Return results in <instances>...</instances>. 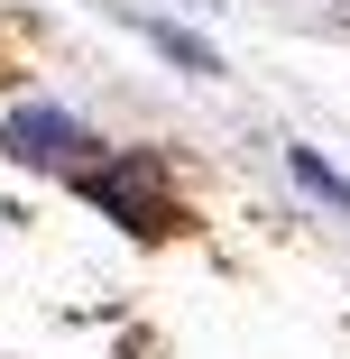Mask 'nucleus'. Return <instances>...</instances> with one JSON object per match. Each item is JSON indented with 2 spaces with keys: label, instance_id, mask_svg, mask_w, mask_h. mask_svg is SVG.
I'll return each instance as SVG.
<instances>
[{
  "label": "nucleus",
  "instance_id": "obj_1",
  "mask_svg": "<svg viewBox=\"0 0 350 359\" xmlns=\"http://www.w3.org/2000/svg\"><path fill=\"white\" fill-rule=\"evenodd\" d=\"M74 194L102 212L111 231H129V240H175L184 231V194H175V166L157 148H102L74 175Z\"/></svg>",
  "mask_w": 350,
  "mask_h": 359
},
{
  "label": "nucleus",
  "instance_id": "obj_2",
  "mask_svg": "<svg viewBox=\"0 0 350 359\" xmlns=\"http://www.w3.org/2000/svg\"><path fill=\"white\" fill-rule=\"evenodd\" d=\"M102 148H111V138H102L83 111H65V102H19V111H0V166H28V175H65V184H74Z\"/></svg>",
  "mask_w": 350,
  "mask_h": 359
},
{
  "label": "nucleus",
  "instance_id": "obj_3",
  "mask_svg": "<svg viewBox=\"0 0 350 359\" xmlns=\"http://www.w3.org/2000/svg\"><path fill=\"white\" fill-rule=\"evenodd\" d=\"M129 28H138V37H148V46H157L166 65H184V74H203V83H213V74H222V55H213V46H203L194 28H175V19H129Z\"/></svg>",
  "mask_w": 350,
  "mask_h": 359
}]
</instances>
